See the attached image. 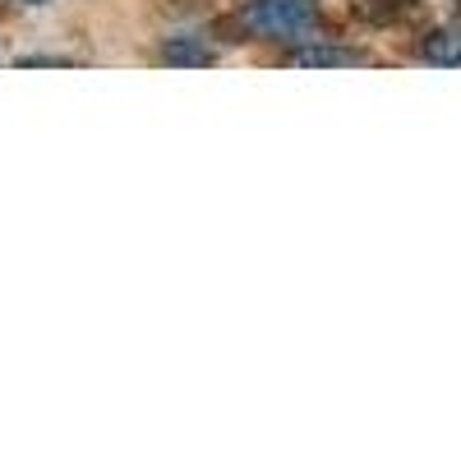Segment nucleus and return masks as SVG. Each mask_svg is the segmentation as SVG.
I'll list each match as a JSON object with an SVG mask.
<instances>
[{"instance_id":"1","label":"nucleus","mask_w":461,"mask_h":461,"mask_svg":"<svg viewBox=\"0 0 461 461\" xmlns=\"http://www.w3.org/2000/svg\"><path fill=\"white\" fill-rule=\"evenodd\" d=\"M323 19V0H245L236 14L217 19L221 42H295Z\"/></svg>"},{"instance_id":"4","label":"nucleus","mask_w":461,"mask_h":461,"mask_svg":"<svg viewBox=\"0 0 461 461\" xmlns=\"http://www.w3.org/2000/svg\"><path fill=\"white\" fill-rule=\"evenodd\" d=\"M158 60L171 65V69H208V65H217V51L203 42V37H167Z\"/></svg>"},{"instance_id":"6","label":"nucleus","mask_w":461,"mask_h":461,"mask_svg":"<svg viewBox=\"0 0 461 461\" xmlns=\"http://www.w3.org/2000/svg\"><path fill=\"white\" fill-rule=\"evenodd\" d=\"M14 65H19V69H69L74 60H69V56H19Z\"/></svg>"},{"instance_id":"7","label":"nucleus","mask_w":461,"mask_h":461,"mask_svg":"<svg viewBox=\"0 0 461 461\" xmlns=\"http://www.w3.org/2000/svg\"><path fill=\"white\" fill-rule=\"evenodd\" d=\"M19 5H47V0H19Z\"/></svg>"},{"instance_id":"5","label":"nucleus","mask_w":461,"mask_h":461,"mask_svg":"<svg viewBox=\"0 0 461 461\" xmlns=\"http://www.w3.org/2000/svg\"><path fill=\"white\" fill-rule=\"evenodd\" d=\"M415 10V0H351V14L369 28H388V23H402L406 14Z\"/></svg>"},{"instance_id":"3","label":"nucleus","mask_w":461,"mask_h":461,"mask_svg":"<svg viewBox=\"0 0 461 461\" xmlns=\"http://www.w3.org/2000/svg\"><path fill=\"white\" fill-rule=\"evenodd\" d=\"M415 56L425 60V65H447V69H456V65H461V14L447 19V23H438V28H429V32L415 42Z\"/></svg>"},{"instance_id":"2","label":"nucleus","mask_w":461,"mask_h":461,"mask_svg":"<svg viewBox=\"0 0 461 461\" xmlns=\"http://www.w3.org/2000/svg\"><path fill=\"white\" fill-rule=\"evenodd\" d=\"M295 69H356V65H374V56L365 47H341V42H310V47H291L282 56Z\"/></svg>"}]
</instances>
